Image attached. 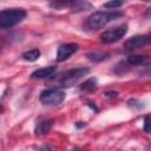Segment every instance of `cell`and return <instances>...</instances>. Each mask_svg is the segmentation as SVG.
Segmentation results:
<instances>
[{"label": "cell", "mask_w": 151, "mask_h": 151, "mask_svg": "<svg viewBox=\"0 0 151 151\" xmlns=\"http://www.w3.org/2000/svg\"><path fill=\"white\" fill-rule=\"evenodd\" d=\"M70 151H80V150H78V149H73V150H70Z\"/></svg>", "instance_id": "cell-19"}, {"label": "cell", "mask_w": 151, "mask_h": 151, "mask_svg": "<svg viewBox=\"0 0 151 151\" xmlns=\"http://www.w3.org/2000/svg\"><path fill=\"white\" fill-rule=\"evenodd\" d=\"M53 126V119H44L37 123L35 125V136H42L46 134L47 132H50V130Z\"/></svg>", "instance_id": "cell-9"}, {"label": "cell", "mask_w": 151, "mask_h": 151, "mask_svg": "<svg viewBox=\"0 0 151 151\" xmlns=\"http://www.w3.org/2000/svg\"><path fill=\"white\" fill-rule=\"evenodd\" d=\"M88 73H90V68H87V67L72 68V70H70V71H67L66 73L63 74V77H61L59 83L64 87H70V86L76 85L81 78H84Z\"/></svg>", "instance_id": "cell-3"}, {"label": "cell", "mask_w": 151, "mask_h": 151, "mask_svg": "<svg viewBox=\"0 0 151 151\" xmlns=\"http://www.w3.org/2000/svg\"><path fill=\"white\" fill-rule=\"evenodd\" d=\"M65 92L60 88H47L40 93V101L44 105H58L64 101Z\"/></svg>", "instance_id": "cell-4"}, {"label": "cell", "mask_w": 151, "mask_h": 151, "mask_svg": "<svg viewBox=\"0 0 151 151\" xmlns=\"http://www.w3.org/2000/svg\"><path fill=\"white\" fill-rule=\"evenodd\" d=\"M22 59L26 60V61H35L39 59L40 57V51L38 48H33L31 51H27L25 53H22Z\"/></svg>", "instance_id": "cell-10"}, {"label": "cell", "mask_w": 151, "mask_h": 151, "mask_svg": "<svg viewBox=\"0 0 151 151\" xmlns=\"http://www.w3.org/2000/svg\"><path fill=\"white\" fill-rule=\"evenodd\" d=\"M39 151H52V150H51V147H50L48 145H42Z\"/></svg>", "instance_id": "cell-16"}, {"label": "cell", "mask_w": 151, "mask_h": 151, "mask_svg": "<svg viewBox=\"0 0 151 151\" xmlns=\"http://www.w3.org/2000/svg\"><path fill=\"white\" fill-rule=\"evenodd\" d=\"M55 72H57V66H47V67H44V68L35 70L31 74V78H33V79H46V78H51L52 76H54Z\"/></svg>", "instance_id": "cell-8"}, {"label": "cell", "mask_w": 151, "mask_h": 151, "mask_svg": "<svg viewBox=\"0 0 151 151\" xmlns=\"http://www.w3.org/2000/svg\"><path fill=\"white\" fill-rule=\"evenodd\" d=\"M76 125H77V127H81V126H85L86 124H85V123H83V124H80V122H78V123H77Z\"/></svg>", "instance_id": "cell-18"}, {"label": "cell", "mask_w": 151, "mask_h": 151, "mask_svg": "<svg viewBox=\"0 0 151 151\" xmlns=\"http://www.w3.org/2000/svg\"><path fill=\"white\" fill-rule=\"evenodd\" d=\"M87 58L91 61H101V60L107 58V54L106 53H99V52H88Z\"/></svg>", "instance_id": "cell-12"}, {"label": "cell", "mask_w": 151, "mask_h": 151, "mask_svg": "<svg viewBox=\"0 0 151 151\" xmlns=\"http://www.w3.org/2000/svg\"><path fill=\"white\" fill-rule=\"evenodd\" d=\"M117 94H118L117 92H106V96H107V97H113V98H116Z\"/></svg>", "instance_id": "cell-17"}, {"label": "cell", "mask_w": 151, "mask_h": 151, "mask_svg": "<svg viewBox=\"0 0 151 151\" xmlns=\"http://www.w3.org/2000/svg\"><path fill=\"white\" fill-rule=\"evenodd\" d=\"M150 116H145V118H144V131L146 132V133H149L150 132Z\"/></svg>", "instance_id": "cell-15"}, {"label": "cell", "mask_w": 151, "mask_h": 151, "mask_svg": "<svg viewBox=\"0 0 151 151\" xmlns=\"http://www.w3.org/2000/svg\"><path fill=\"white\" fill-rule=\"evenodd\" d=\"M79 46L77 44L70 42V44H64L61 46H59L58 52H57V60L59 63H63L65 60H67L73 53H76L78 51Z\"/></svg>", "instance_id": "cell-6"}, {"label": "cell", "mask_w": 151, "mask_h": 151, "mask_svg": "<svg viewBox=\"0 0 151 151\" xmlns=\"http://www.w3.org/2000/svg\"><path fill=\"white\" fill-rule=\"evenodd\" d=\"M27 13L22 8H8L0 11V28H9L20 24Z\"/></svg>", "instance_id": "cell-2"}, {"label": "cell", "mask_w": 151, "mask_h": 151, "mask_svg": "<svg viewBox=\"0 0 151 151\" xmlns=\"http://www.w3.org/2000/svg\"><path fill=\"white\" fill-rule=\"evenodd\" d=\"M145 57L144 55H140V54H133V55H130L127 58V64L129 65H138V64H142L144 61Z\"/></svg>", "instance_id": "cell-13"}, {"label": "cell", "mask_w": 151, "mask_h": 151, "mask_svg": "<svg viewBox=\"0 0 151 151\" xmlns=\"http://www.w3.org/2000/svg\"><path fill=\"white\" fill-rule=\"evenodd\" d=\"M123 15L122 12L118 11H99V12H94L92 13L85 21L84 24V28L86 31H97L100 29L101 27H104L105 25H107L109 22L120 18Z\"/></svg>", "instance_id": "cell-1"}, {"label": "cell", "mask_w": 151, "mask_h": 151, "mask_svg": "<svg viewBox=\"0 0 151 151\" xmlns=\"http://www.w3.org/2000/svg\"><path fill=\"white\" fill-rule=\"evenodd\" d=\"M127 32V26L126 25H120L118 27H114L112 29H107L100 34V40L104 44H112L117 42L120 40Z\"/></svg>", "instance_id": "cell-5"}, {"label": "cell", "mask_w": 151, "mask_h": 151, "mask_svg": "<svg viewBox=\"0 0 151 151\" xmlns=\"http://www.w3.org/2000/svg\"><path fill=\"white\" fill-rule=\"evenodd\" d=\"M96 87H97V80H96L94 78H90V79H87L85 83H83L79 88H80V91H83V92H91V91H93Z\"/></svg>", "instance_id": "cell-11"}, {"label": "cell", "mask_w": 151, "mask_h": 151, "mask_svg": "<svg viewBox=\"0 0 151 151\" xmlns=\"http://www.w3.org/2000/svg\"><path fill=\"white\" fill-rule=\"evenodd\" d=\"M150 42V39L146 35H134L125 41V47L126 50H136L144 47Z\"/></svg>", "instance_id": "cell-7"}, {"label": "cell", "mask_w": 151, "mask_h": 151, "mask_svg": "<svg viewBox=\"0 0 151 151\" xmlns=\"http://www.w3.org/2000/svg\"><path fill=\"white\" fill-rule=\"evenodd\" d=\"M124 1H109L106 4H104V7L106 8H117V7H120L123 6Z\"/></svg>", "instance_id": "cell-14"}]
</instances>
